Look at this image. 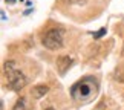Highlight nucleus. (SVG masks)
Listing matches in <instances>:
<instances>
[{
	"mask_svg": "<svg viewBox=\"0 0 124 110\" xmlns=\"http://www.w3.org/2000/svg\"><path fill=\"white\" fill-rule=\"evenodd\" d=\"M63 37H64L63 29H57V28L49 29L43 37V46L49 51H55L63 46Z\"/></svg>",
	"mask_w": 124,
	"mask_h": 110,
	"instance_id": "7ed1b4c3",
	"label": "nucleus"
},
{
	"mask_svg": "<svg viewBox=\"0 0 124 110\" xmlns=\"http://www.w3.org/2000/svg\"><path fill=\"white\" fill-rule=\"evenodd\" d=\"M92 78H84L78 83H75L72 87H70V95H72L74 99H86L89 98L90 95L93 93L95 90V83H92Z\"/></svg>",
	"mask_w": 124,
	"mask_h": 110,
	"instance_id": "f03ea898",
	"label": "nucleus"
},
{
	"mask_svg": "<svg viewBox=\"0 0 124 110\" xmlns=\"http://www.w3.org/2000/svg\"><path fill=\"white\" fill-rule=\"evenodd\" d=\"M46 110H54V109H52V107H47V109H46Z\"/></svg>",
	"mask_w": 124,
	"mask_h": 110,
	"instance_id": "1a4fd4ad",
	"label": "nucleus"
},
{
	"mask_svg": "<svg viewBox=\"0 0 124 110\" xmlns=\"http://www.w3.org/2000/svg\"><path fill=\"white\" fill-rule=\"evenodd\" d=\"M72 64V58L68 55H61L58 60H57V67L60 69V72L61 73H64L66 72V69H69V66Z\"/></svg>",
	"mask_w": 124,
	"mask_h": 110,
	"instance_id": "20e7f679",
	"label": "nucleus"
},
{
	"mask_svg": "<svg viewBox=\"0 0 124 110\" xmlns=\"http://www.w3.org/2000/svg\"><path fill=\"white\" fill-rule=\"evenodd\" d=\"M6 3H11L12 5V3H16V0H6Z\"/></svg>",
	"mask_w": 124,
	"mask_h": 110,
	"instance_id": "6e6552de",
	"label": "nucleus"
},
{
	"mask_svg": "<svg viewBox=\"0 0 124 110\" xmlns=\"http://www.w3.org/2000/svg\"><path fill=\"white\" fill-rule=\"evenodd\" d=\"M12 110H26V99L25 98H18L17 99V103H16V106L12 107Z\"/></svg>",
	"mask_w": 124,
	"mask_h": 110,
	"instance_id": "423d86ee",
	"label": "nucleus"
},
{
	"mask_svg": "<svg viewBox=\"0 0 124 110\" xmlns=\"http://www.w3.org/2000/svg\"><path fill=\"white\" fill-rule=\"evenodd\" d=\"M5 75L8 78V89L14 90V92H20L28 84V78L16 66L14 61H6L5 63Z\"/></svg>",
	"mask_w": 124,
	"mask_h": 110,
	"instance_id": "f257e3e1",
	"label": "nucleus"
},
{
	"mask_svg": "<svg viewBox=\"0 0 124 110\" xmlns=\"http://www.w3.org/2000/svg\"><path fill=\"white\" fill-rule=\"evenodd\" d=\"M47 92H49V87H47V86H35V87H34V95H35V98L45 96Z\"/></svg>",
	"mask_w": 124,
	"mask_h": 110,
	"instance_id": "39448f33",
	"label": "nucleus"
},
{
	"mask_svg": "<svg viewBox=\"0 0 124 110\" xmlns=\"http://www.w3.org/2000/svg\"><path fill=\"white\" fill-rule=\"evenodd\" d=\"M104 34H106V28H101V29H100V31L97 32V34L93 35V38H100V37H103Z\"/></svg>",
	"mask_w": 124,
	"mask_h": 110,
	"instance_id": "0eeeda50",
	"label": "nucleus"
}]
</instances>
